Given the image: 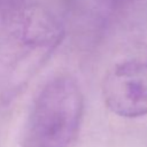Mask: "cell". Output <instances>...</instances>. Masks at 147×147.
Listing matches in <instances>:
<instances>
[{"label":"cell","mask_w":147,"mask_h":147,"mask_svg":"<svg viewBox=\"0 0 147 147\" xmlns=\"http://www.w3.org/2000/svg\"><path fill=\"white\" fill-rule=\"evenodd\" d=\"M64 37L60 21L36 5H16L0 26V96L11 100L52 56Z\"/></svg>","instance_id":"1"},{"label":"cell","mask_w":147,"mask_h":147,"mask_svg":"<svg viewBox=\"0 0 147 147\" xmlns=\"http://www.w3.org/2000/svg\"><path fill=\"white\" fill-rule=\"evenodd\" d=\"M84 114L82 90L69 75L51 79L33 101L23 147H71L78 138Z\"/></svg>","instance_id":"2"},{"label":"cell","mask_w":147,"mask_h":147,"mask_svg":"<svg viewBox=\"0 0 147 147\" xmlns=\"http://www.w3.org/2000/svg\"><path fill=\"white\" fill-rule=\"evenodd\" d=\"M111 1H129V0H111Z\"/></svg>","instance_id":"5"},{"label":"cell","mask_w":147,"mask_h":147,"mask_svg":"<svg viewBox=\"0 0 147 147\" xmlns=\"http://www.w3.org/2000/svg\"><path fill=\"white\" fill-rule=\"evenodd\" d=\"M5 1H6V0H0V7H1V6H3Z\"/></svg>","instance_id":"4"},{"label":"cell","mask_w":147,"mask_h":147,"mask_svg":"<svg viewBox=\"0 0 147 147\" xmlns=\"http://www.w3.org/2000/svg\"><path fill=\"white\" fill-rule=\"evenodd\" d=\"M102 96L108 109L117 116L147 115V62L127 60L114 65L103 78Z\"/></svg>","instance_id":"3"}]
</instances>
